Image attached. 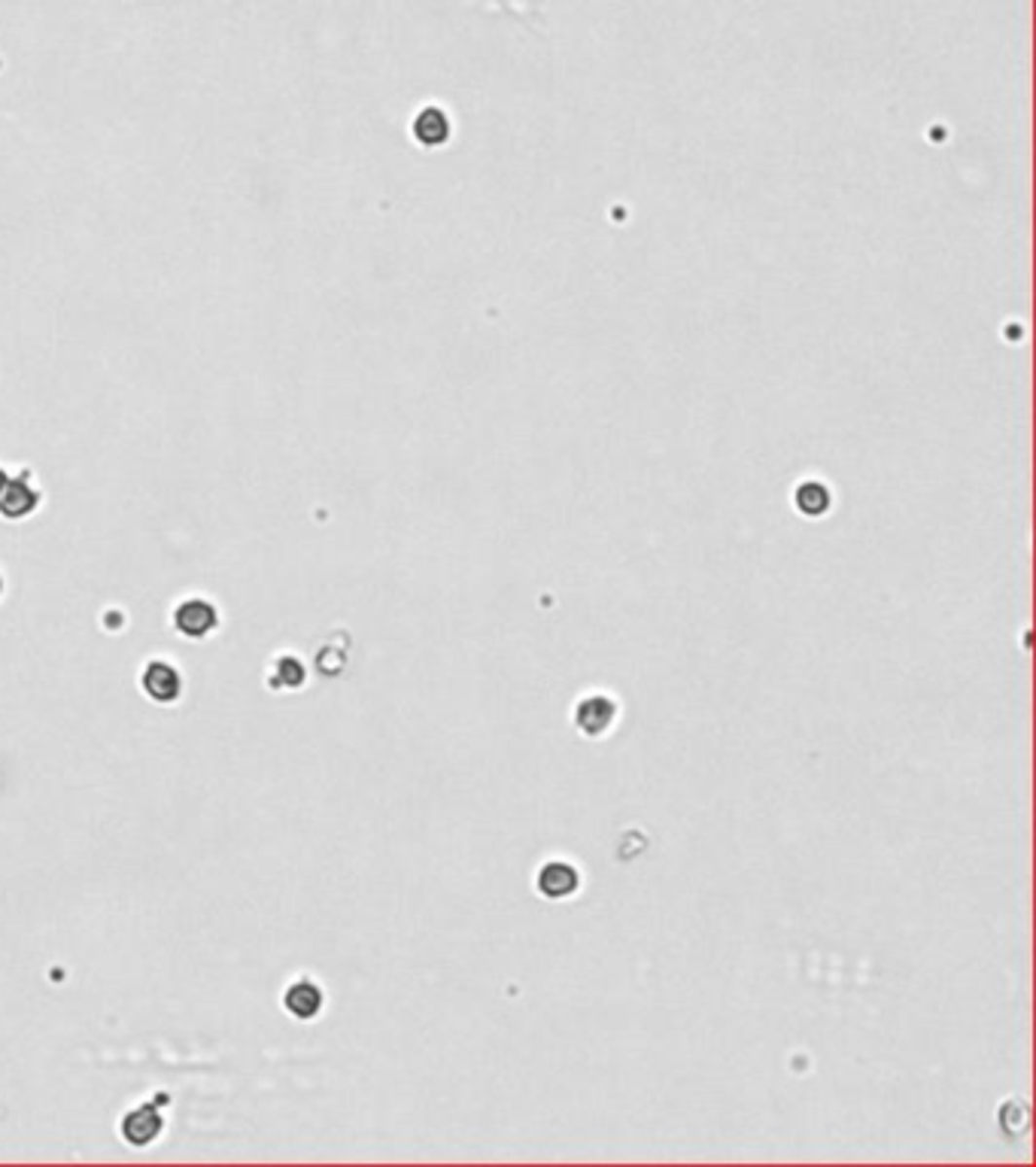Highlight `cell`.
<instances>
[{
    "mask_svg": "<svg viewBox=\"0 0 1036 1167\" xmlns=\"http://www.w3.org/2000/svg\"><path fill=\"white\" fill-rule=\"evenodd\" d=\"M577 885H580V879H577V870H574L572 863H563V860L544 863V866H541V873H538V891L544 893L547 900H563V897H572V893L577 891Z\"/></svg>",
    "mask_w": 1036,
    "mask_h": 1167,
    "instance_id": "cell-2",
    "label": "cell"
},
{
    "mask_svg": "<svg viewBox=\"0 0 1036 1167\" xmlns=\"http://www.w3.org/2000/svg\"><path fill=\"white\" fill-rule=\"evenodd\" d=\"M173 620H176V627H180L183 636L198 638V636H207L216 627V611L204 600H189V602H183L180 608H176Z\"/></svg>",
    "mask_w": 1036,
    "mask_h": 1167,
    "instance_id": "cell-3",
    "label": "cell"
},
{
    "mask_svg": "<svg viewBox=\"0 0 1036 1167\" xmlns=\"http://www.w3.org/2000/svg\"><path fill=\"white\" fill-rule=\"evenodd\" d=\"M159 1128H162L159 1112L149 1110V1107H143V1110H137V1112H131V1115H125V1122H122V1134L129 1137L134 1147L149 1144V1140H153V1137L159 1134Z\"/></svg>",
    "mask_w": 1036,
    "mask_h": 1167,
    "instance_id": "cell-6",
    "label": "cell"
},
{
    "mask_svg": "<svg viewBox=\"0 0 1036 1167\" xmlns=\"http://www.w3.org/2000/svg\"><path fill=\"white\" fill-rule=\"evenodd\" d=\"M322 1006V991L311 982H298L286 991V1009L298 1019H314Z\"/></svg>",
    "mask_w": 1036,
    "mask_h": 1167,
    "instance_id": "cell-7",
    "label": "cell"
},
{
    "mask_svg": "<svg viewBox=\"0 0 1036 1167\" xmlns=\"http://www.w3.org/2000/svg\"><path fill=\"white\" fill-rule=\"evenodd\" d=\"M617 714H620V706H617L611 697H605V693H590V697L577 700V706H574V724H577V730L584 733V736L599 739V736H605V733H609V730L614 727Z\"/></svg>",
    "mask_w": 1036,
    "mask_h": 1167,
    "instance_id": "cell-1",
    "label": "cell"
},
{
    "mask_svg": "<svg viewBox=\"0 0 1036 1167\" xmlns=\"http://www.w3.org/2000/svg\"><path fill=\"white\" fill-rule=\"evenodd\" d=\"M280 669H283V678H286L283 684H289V687L295 684V687H298L301 681H305V669H301V666H298L295 660L283 657V660H280Z\"/></svg>",
    "mask_w": 1036,
    "mask_h": 1167,
    "instance_id": "cell-8",
    "label": "cell"
},
{
    "mask_svg": "<svg viewBox=\"0 0 1036 1167\" xmlns=\"http://www.w3.org/2000/svg\"><path fill=\"white\" fill-rule=\"evenodd\" d=\"M37 508V492L34 487H28L24 481H7L4 492H0V514L18 520L24 514H31Z\"/></svg>",
    "mask_w": 1036,
    "mask_h": 1167,
    "instance_id": "cell-5",
    "label": "cell"
},
{
    "mask_svg": "<svg viewBox=\"0 0 1036 1167\" xmlns=\"http://www.w3.org/2000/svg\"><path fill=\"white\" fill-rule=\"evenodd\" d=\"M143 690L159 703H170L180 697V675L167 663H149L143 673Z\"/></svg>",
    "mask_w": 1036,
    "mask_h": 1167,
    "instance_id": "cell-4",
    "label": "cell"
},
{
    "mask_svg": "<svg viewBox=\"0 0 1036 1167\" xmlns=\"http://www.w3.org/2000/svg\"><path fill=\"white\" fill-rule=\"evenodd\" d=\"M7 481H10V478H7V475H4V471H0V492H4V487H7Z\"/></svg>",
    "mask_w": 1036,
    "mask_h": 1167,
    "instance_id": "cell-9",
    "label": "cell"
}]
</instances>
